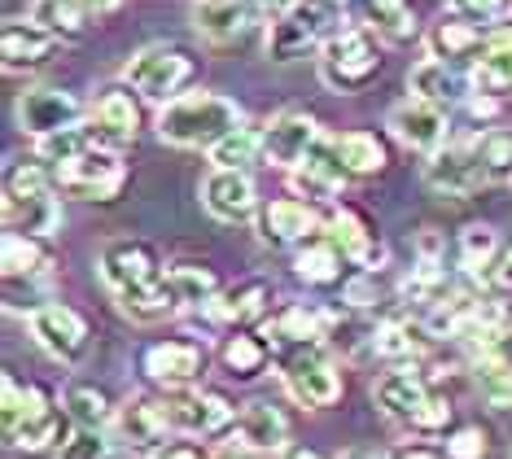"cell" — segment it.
I'll list each match as a JSON object with an SVG mask.
<instances>
[{"label":"cell","instance_id":"1","mask_svg":"<svg viewBox=\"0 0 512 459\" xmlns=\"http://www.w3.org/2000/svg\"><path fill=\"white\" fill-rule=\"evenodd\" d=\"M237 101L219 97V92H189L158 110V136L176 149H215L232 127H241Z\"/></svg>","mask_w":512,"mask_h":459},{"label":"cell","instance_id":"2","mask_svg":"<svg viewBox=\"0 0 512 459\" xmlns=\"http://www.w3.org/2000/svg\"><path fill=\"white\" fill-rule=\"evenodd\" d=\"M346 22V0H289L267 27V57L298 62L311 49H324Z\"/></svg>","mask_w":512,"mask_h":459},{"label":"cell","instance_id":"3","mask_svg":"<svg viewBox=\"0 0 512 459\" xmlns=\"http://www.w3.org/2000/svg\"><path fill=\"white\" fill-rule=\"evenodd\" d=\"M53 180L40 162H18L5 175V232L22 237H53L62 228V206L53 197Z\"/></svg>","mask_w":512,"mask_h":459},{"label":"cell","instance_id":"4","mask_svg":"<svg viewBox=\"0 0 512 459\" xmlns=\"http://www.w3.org/2000/svg\"><path fill=\"white\" fill-rule=\"evenodd\" d=\"M0 420H5V442L22 451H44L62 433V411L44 385H22L5 372L0 381Z\"/></svg>","mask_w":512,"mask_h":459},{"label":"cell","instance_id":"5","mask_svg":"<svg viewBox=\"0 0 512 459\" xmlns=\"http://www.w3.org/2000/svg\"><path fill=\"white\" fill-rule=\"evenodd\" d=\"M372 398L390 420L416 429V433H438L451 425V403L429 390V381L416 368H394L372 385Z\"/></svg>","mask_w":512,"mask_h":459},{"label":"cell","instance_id":"6","mask_svg":"<svg viewBox=\"0 0 512 459\" xmlns=\"http://www.w3.org/2000/svg\"><path fill=\"white\" fill-rule=\"evenodd\" d=\"M272 355L281 363L285 390L302 407H329L342 398V376L324 355V341H294V346H276Z\"/></svg>","mask_w":512,"mask_h":459},{"label":"cell","instance_id":"7","mask_svg":"<svg viewBox=\"0 0 512 459\" xmlns=\"http://www.w3.org/2000/svg\"><path fill=\"white\" fill-rule=\"evenodd\" d=\"M381 70L377 35L368 27H342L320 49V79L333 92H364Z\"/></svg>","mask_w":512,"mask_h":459},{"label":"cell","instance_id":"8","mask_svg":"<svg viewBox=\"0 0 512 459\" xmlns=\"http://www.w3.org/2000/svg\"><path fill=\"white\" fill-rule=\"evenodd\" d=\"M197 62L180 44H149L123 66V79L149 101H176V92L193 79Z\"/></svg>","mask_w":512,"mask_h":459},{"label":"cell","instance_id":"9","mask_svg":"<svg viewBox=\"0 0 512 459\" xmlns=\"http://www.w3.org/2000/svg\"><path fill=\"white\" fill-rule=\"evenodd\" d=\"M53 184L71 197H84V202H114L127 184V167L114 149H88L75 162L53 167Z\"/></svg>","mask_w":512,"mask_h":459},{"label":"cell","instance_id":"10","mask_svg":"<svg viewBox=\"0 0 512 459\" xmlns=\"http://www.w3.org/2000/svg\"><path fill=\"white\" fill-rule=\"evenodd\" d=\"M97 272H101V280H106V289L114 293V298H123V293L149 289L162 276V267H158V254H154L149 241L114 237V241H106V250H101V258H97Z\"/></svg>","mask_w":512,"mask_h":459},{"label":"cell","instance_id":"11","mask_svg":"<svg viewBox=\"0 0 512 459\" xmlns=\"http://www.w3.org/2000/svg\"><path fill=\"white\" fill-rule=\"evenodd\" d=\"M206 346L202 341H189V337H167V341H154L145 346L141 355V372L145 381L162 385V390H189L197 376L206 372Z\"/></svg>","mask_w":512,"mask_h":459},{"label":"cell","instance_id":"12","mask_svg":"<svg viewBox=\"0 0 512 459\" xmlns=\"http://www.w3.org/2000/svg\"><path fill=\"white\" fill-rule=\"evenodd\" d=\"M171 429L184 438H215L228 425H237V407L219 390H171L167 398Z\"/></svg>","mask_w":512,"mask_h":459},{"label":"cell","instance_id":"13","mask_svg":"<svg viewBox=\"0 0 512 459\" xmlns=\"http://www.w3.org/2000/svg\"><path fill=\"white\" fill-rule=\"evenodd\" d=\"M27 324H31V337H36L57 363H79L84 359L88 324H84V315H79L75 306L44 302V306H36V311L27 315Z\"/></svg>","mask_w":512,"mask_h":459},{"label":"cell","instance_id":"14","mask_svg":"<svg viewBox=\"0 0 512 459\" xmlns=\"http://www.w3.org/2000/svg\"><path fill=\"white\" fill-rule=\"evenodd\" d=\"M425 184L447 197H469L486 184L482 158H477V140H447L425 158Z\"/></svg>","mask_w":512,"mask_h":459},{"label":"cell","instance_id":"15","mask_svg":"<svg viewBox=\"0 0 512 459\" xmlns=\"http://www.w3.org/2000/svg\"><path fill=\"white\" fill-rule=\"evenodd\" d=\"M92 145L97 149H127L141 132V101L132 97V84H114L97 97L92 105V119H88Z\"/></svg>","mask_w":512,"mask_h":459},{"label":"cell","instance_id":"16","mask_svg":"<svg viewBox=\"0 0 512 459\" xmlns=\"http://www.w3.org/2000/svg\"><path fill=\"white\" fill-rule=\"evenodd\" d=\"M320 145V123L302 110H281L272 123H263V158L281 171H294Z\"/></svg>","mask_w":512,"mask_h":459},{"label":"cell","instance_id":"17","mask_svg":"<svg viewBox=\"0 0 512 459\" xmlns=\"http://www.w3.org/2000/svg\"><path fill=\"white\" fill-rule=\"evenodd\" d=\"M18 123H22V132L44 140L53 132H66V127L84 123V101L66 88H31V92H22V101H18Z\"/></svg>","mask_w":512,"mask_h":459},{"label":"cell","instance_id":"18","mask_svg":"<svg viewBox=\"0 0 512 459\" xmlns=\"http://www.w3.org/2000/svg\"><path fill=\"white\" fill-rule=\"evenodd\" d=\"M386 127L399 145L416 149V153H434V149L447 145V110H442V105H429L421 97H407V101L394 105Z\"/></svg>","mask_w":512,"mask_h":459},{"label":"cell","instance_id":"19","mask_svg":"<svg viewBox=\"0 0 512 459\" xmlns=\"http://www.w3.org/2000/svg\"><path fill=\"white\" fill-rule=\"evenodd\" d=\"M320 228H324V219L316 215V206L298 202V197H272V202L259 210V241L276 245V250H285V245L298 250V245L311 241Z\"/></svg>","mask_w":512,"mask_h":459},{"label":"cell","instance_id":"20","mask_svg":"<svg viewBox=\"0 0 512 459\" xmlns=\"http://www.w3.org/2000/svg\"><path fill=\"white\" fill-rule=\"evenodd\" d=\"M114 429L119 438L132 446V451H162L167 446V433H171V411H167V398H149V394H136L114 411Z\"/></svg>","mask_w":512,"mask_h":459},{"label":"cell","instance_id":"21","mask_svg":"<svg viewBox=\"0 0 512 459\" xmlns=\"http://www.w3.org/2000/svg\"><path fill=\"white\" fill-rule=\"evenodd\" d=\"M263 14H267L263 0H197L193 27L197 35H206L215 44H232L259 27Z\"/></svg>","mask_w":512,"mask_h":459},{"label":"cell","instance_id":"22","mask_svg":"<svg viewBox=\"0 0 512 459\" xmlns=\"http://www.w3.org/2000/svg\"><path fill=\"white\" fill-rule=\"evenodd\" d=\"M202 206H206V215L219 223H241L259 210V193H254V180L246 171L215 167L202 180Z\"/></svg>","mask_w":512,"mask_h":459},{"label":"cell","instance_id":"23","mask_svg":"<svg viewBox=\"0 0 512 459\" xmlns=\"http://www.w3.org/2000/svg\"><path fill=\"white\" fill-rule=\"evenodd\" d=\"M407 88H412V97H421V101H429V105H442V110H451V105L469 101L473 75L456 70V62L425 57V62H416L412 70H407Z\"/></svg>","mask_w":512,"mask_h":459},{"label":"cell","instance_id":"24","mask_svg":"<svg viewBox=\"0 0 512 459\" xmlns=\"http://www.w3.org/2000/svg\"><path fill=\"white\" fill-rule=\"evenodd\" d=\"M324 228H329V237L333 245L346 254V263H355V267H364V272H377V263H381V241H377V232H372V223L359 215L355 206H337L329 219H324Z\"/></svg>","mask_w":512,"mask_h":459},{"label":"cell","instance_id":"25","mask_svg":"<svg viewBox=\"0 0 512 459\" xmlns=\"http://www.w3.org/2000/svg\"><path fill=\"white\" fill-rule=\"evenodd\" d=\"M57 35L44 31L40 22H27V18H9L5 31H0V57H5V70L18 75V70H31L40 62H49L53 49H57Z\"/></svg>","mask_w":512,"mask_h":459},{"label":"cell","instance_id":"26","mask_svg":"<svg viewBox=\"0 0 512 459\" xmlns=\"http://www.w3.org/2000/svg\"><path fill=\"white\" fill-rule=\"evenodd\" d=\"M267 306H272V285H267V280H259V276H250V280H237V285L219 289V298L206 306V311H211L215 324L241 328V324L263 320Z\"/></svg>","mask_w":512,"mask_h":459},{"label":"cell","instance_id":"27","mask_svg":"<svg viewBox=\"0 0 512 459\" xmlns=\"http://www.w3.org/2000/svg\"><path fill=\"white\" fill-rule=\"evenodd\" d=\"M346 180H351V171L342 167V158H337L333 145H316V149H311V158L302 162V167L289 171V184H294V193L320 197V202H333V197L342 193Z\"/></svg>","mask_w":512,"mask_h":459},{"label":"cell","instance_id":"28","mask_svg":"<svg viewBox=\"0 0 512 459\" xmlns=\"http://www.w3.org/2000/svg\"><path fill=\"white\" fill-rule=\"evenodd\" d=\"M232 433H237V442L250 446V451H281L285 438H289V420L281 416V407L254 398V403H246V411L237 416Z\"/></svg>","mask_w":512,"mask_h":459},{"label":"cell","instance_id":"29","mask_svg":"<svg viewBox=\"0 0 512 459\" xmlns=\"http://www.w3.org/2000/svg\"><path fill=\"white\" fill-rule=\"evenodd\" d=\"M342 263H346V254L333 245L329 232L302 241L294 250V276L302 280V285H316V289L337 285V280H342Z\"/></svg>","mask_w":512,"mask_h":459},{"label":"cell","instance_id":"30","mask_svg":"<svg viewBox=\"0 0 512 459\" xmlns=\"http://www.w3.org/2000/svg\"><path fill=\"white\" fill-rule=\"evenodd\" d=\"M473 88L486 92V97H504V92H512V27L491 35L486 53L473 62Z\"/></svg>","mask_w":512,"mask_h":459},{"label":"cell","instance_id":"31","mask_svg":"<svg viewBox=\"0 0 512 459\" xmlns=\"http://www.w3.org/2000/svg\"><path fill=\"white\" fill-rule=\"evenodd\" d=\"M486 44H491V35L482 27H473V22L464 18H442L434 31H429V57H442V62H456V57H473V53H486Z\"/></svg>","mask_w":512,"mask_h":459},{"label":"cell","instance_id":"32","mask_svg":"<svg viewBox=\"0 0 512 459\" xmlns=\"http://www.w3.org/2000/svg\"><path fill=\"white\" fill-rule=\"evenodd\" d=\"M337 158H342V167L351 171V180H368V175L386 171L390 153H386V140H381L377 132H346L333 140Z\"/></svg>","mask_w":512,"mask_h":459},{"label":"cell","instance_id":"33","mask_svg":"<svg viewBox=\"0 0 512 459\" xmlns=\"http://www.w3.org/2000/svg\"><path fill=\"white\" fill-rule=\"evenodd\" d=\"M31 22L53 31L57 40H79L88 31L92 14L84 9V0H31Z\"/></svg>","mask_w":512,"mask_h":459},{"label":"cell","instance_id":"34","mask_svg":"<svg viewBox=\"0 0 512 459\" xmlns=\"http://www.w3.org/2000/svg\"><path fill=\"white\" fill-rule=\"evenodd\" d=\"M359 14H364L368 31L381 35V40H407L416 35V14L407 0H355Z\"/></svg>","mask_w":512,"mask_h":459},{"label":"cell","instance_id":"35","mask_svg":"<svg viewBox=\"0 0 512 459\" xmlns=\"http://www.w3.org/2000/svg\"><path fill=\"white\" fill-rule=\"evenodd\" d=\"M272 359V346L263 341V333H246V328H232V337L224 341V368L237 376V381H250L259 376Z\"/></svg>","mask_w":512,"mask_h":459},{"label":"cell","instance_id":"36","mask_svg":"<svg viewBox=\"0 0 512 459\" xmlns=\"http://www.w3.org/2000/svg\"><path fill=\"white\" fill-rule=\"evenodd\" d=\"M429 324H416V320H390L377 328V337H372V350L386 359H407V355H421L429 346Z\"/></svg>","mask_w":512,"mask_h":459},{"label":"cell","instance_id":"37","mask_svg":"<svg viewBox=\"0 0 512 459\" xmlns=\"http://www.w3.org/2000/svg\"><path fill=\"white\" fill-rule=\"evenodd\" d=\"M259 153H263V127L241 123L211 149V162L215 167H228V171H246V162H254Z\"/></svg>","mask_w":512,"mask_h":459},{"label":"cell","instance_id":"38","mask_svg":"<svg viewBox=\"0 0 512 459\" xmlns=\"http://www.w3.org/2000/svg\"><path fill=\"white\" fill-rule=\"evenodd\" d=\"M62 403H66V416H71L79 429H106L114 420L110 398H106V390H97V385H71Z\"/></svg>","mask_w":512,"mask_h":459},{"label":"cell","instance_id":"39","mask_svg":"<svg viewBox=\"0 0 512 459\" xmlns=\"http://www.w3.org/2000/svg\"><path fill=\"white\" fill-rule=\"evenodd\" d=\"M0 267H5V280L36 276L44 267V241L22 237V232H5V241H0Z\"/></svg>","mask_w":512,"mask_h":459},{"label":"cell","instance_id":"40","mask_svg":"<svg viewBox=\"0 0 512 459\" xmlns=\"http://www.w3.org/2000/svg\"><path fill=\"white\" fill-rule=\"evenodd\" d=\"M499 254L504 250H499V232L491 223H469V228L460 232V263L469 267V272H491Z\"/></svg>","mask_w":512,"mask_h":459},{"label":"cell","instance_id":"41","mask_svg":"<svg viewBox=\"0 0 512 459\" xmlns=\"http://www.w3.org/2000/svg\"><path fill=\"white\" fill-rule=\"evenodd\" d=\"M88 149H97L92 145V132H88V119L79 123V127H66V132H53V136H44L36 140V153L49 167H62V162H75L79 153H88Z\"/></svg>","mask_w":512,"mask_h":459},{"label":"cell","instance_id":"42","mask_svg":"<svg viewBox=\"0 0 512 459\" xmlns=\"http://www.w3.org/2000/svg\"><path fill=\"white\" fill-rule=\"evenodd\" d=\"M477 140V158H482L486 184H512V132H486Z\"/></svg>","mask_w":512,"mask_h":459},{"label":"cell","instance_id":"43","mask_svg":"<svg viewBox=\"0 0 512 459\" xmlns=\"http://www.w3.org/2000/svg\"><path fill=\"white\" fill-rule=\"evenodd\" d=\"M447 9L473 27L491 31V27H504L512 18V0H447Z\"/></svg>","mask_w":512,"mask_h":459},{"label":"cell","instance_id":"44","mask_svg":"<svg viewBox=\"0 0 512 459\" xmlns=\"http://www.w3.org/2000/svg\"><path fill=\"white\" fill-rule=\"evenodd\" d=\"M403 289L412 293L416 302H438V293L447 289V267H442L434 254H421V263L412 267V276L403 280Z\"/></svg>","mask_w":512,"mask_h":459},{"label":"cell","instance_id":"45","mask_svg":"<svg viewBox=\"0 0 512 459\" xmlns=\"http://www.w3.org/2000/svg\"><path fill=\"white\" fill-rule=\"evenodd\" d=\"M447 459H491V433L482 425H460L447 433Z\"/></svg>","mask_w":512,"mask_h":459},{"label":"cell","instance_id":"46","mask_svg":"<svg viewBox=\"0 0 512 459\" xmlns=\"http://www.w3.org/2000/svg\"><path fill=\"white\" fill-rule=\"evenodd\" d=\"M110 455V442L101 429H71L62 438V451H57V459H106Z\"/></svg>","mask_w":512,"mask_h":459},{"label":"cell","instance_id":"47","mask_svg":"<svg viewBox=\"0 0 512 459\" xmlns=\"http://www.w3.org/2000/svg\"><path fill=\"white\" fill-rule=\"evenodd\" d=\"M342 298L355 306V311H368V306L381 302V285H377V272H359L351 285L342 289Z\"/></svg>","mask_w":512,"mask_h":459},{"label":"cell","instance_id":"48","mask_svg":"<svg viewBox=\"0 0 512 459\" xmlns=\"http://www.w3.org/2000/svg\"><path fill=\"white\" fill-rule=\"evenodd\" d=\"M486 280H491L495 289H508L512 293V250H504V254L495 258V267L486 272Z\"/></svg>","mask_w":512,"mask_h":459},{"label":"cell","instance_id":"49","mask_svg":"<svg viewBox=\"0 0 512 459\" xmlns=\"http://www.w3.org/2000/svg\"><path fill=\"white\" fill-rule=\"evenodd\" d=\"M149 459H206V455H202V446H193V442H176V446H162V451H154Z\"/></svg>","mask_w":512,"mask_h":459},{"label":"cell","instance_id":"50","mask_svg":"<svg viewBox=\"0 0 512 459\" xmlns=\"http://www.w3.org/2000/svg\"><path fill=\"white\" fill-rule=\"evenodd\" d=\"M123 0H84V9L92 18H106V14H114V9H119Z\"/></svg>","mask_w":512,"mask_h":459},{"label":"cell","instance_id":"51","mask_svg":"<svg viewBox=\"0 0 512 459\" xmlns=\"http://www.w3.org/2000/svg\"><path fill=\"white\" fill-rule=\"evenodd\" d=\"M394 459H442V455L429 451V446H403V451L394 455Z\"/></svg>","mask_w":512,"mask_h":459},{"label":"cell","instance_id":"52","mask_svg":"<svg viewBox=\"0 0 512 459\" xmlns=\"http://www.w3.org/2000/svg\"><path fill=\"white\" fill-rule=\"evenodd\" d=\"M342 459H381V455H372V451H346Z\"/></svg>","mask_w":512,"mask_h":459},{"label":"cell","instance_id":"53","mask_svg":"<svg viewBox=\"0 0 512 459\" xmlns=\"http://www.w3.org/2000/svg\"><path fill=\"white\" fill-rule=\"evenodd\" d=\"M285 459H320V455H316V451H289Z\"/></svg>","mask_w":512,"mask_h":459},{"label":"cell","instance_id":"54","mask_svg":"<svg viewBox=\"0 0 512 459\" xmlns=\"http://www.w3.org/2000/svg\"><path fill=\"white\" fill-rule=\"evenodd\" d=\"M491 459H512V451H504V455H491Z\"/></svg>","mask_w":512,"mask_h":459},{"label":"cell","instance_id":"55","mask_svg":"<svg viewBox=\"0 0 512 459\" xmlns=\"http://www.w3.org/2000/svg\"><path fill=\"white\" fill-rule=\"evenodd\" d=\"M224 459H237V455H224Z\"/></svg>","mask_w":512,"mask_h":459}]
</instances>
